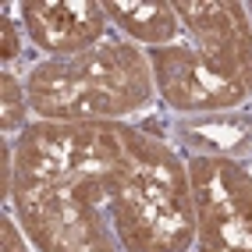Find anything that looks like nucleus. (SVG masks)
<instances>
[{
  "label": "nucleus",
  "mask_w": 252,
  "mask_h": 252,
  "mask_svg": "<svg viewBox=\"0 0 252 252\" xmlns=\"http://www.w3.org/2000/svg\"><path fill=\"white\" fill-rule=\"evenodd\" d=\"M181 18L174 46L146 50L157 96L174 117L227 114L252 103V18L238 0H171Z\"/></svg>",
  "instance_id": "nucleus-1"
},
{
  "label": "nucleus",
  "mask_w": 252,
  "mask_h": 252,
  "mask_svg": "<svg viewBox=\"0 0 252 252\" xmlns=\"http://www.w3.org/2000/svg\"><path fill=\"white\" fill-rule=\"evenodd\" d=\"M25 96L36 121L107 125L149 114L157 103L153 64L142 46L107 39L82 54L39 57L25 71Z\"/></svg>",
  "instance_id": "nucleus-2"
},
{
  "label": "nucleus",
  "mask_w": 252,
  "mask_h": 252,
  "mask_svg": "<svg viewBox=\"0 0 252 252\" xmlns=\"http://www.w3.org/2000/svg\"><path fill=\"white\" fill-rule=\"evenodd\" d=\"M195 206V252H252V167L185 157Z\"/></svg>",
  "instance_id": "nucleus-3"
},
{
  "label": "nucleus",
  "mask_w": 252,
  "mask_h": 252,
  "mask_svg": "<svg viewBox=\"0 0 252 252\" xmlns=\"http://www.w3.org/2000/svg\"><path fill=\"white\" fill-rule=\"evenodd\" d=\"M18 14L32 46L43 50L46 57L82 54L114 39V25L103 4L96 0H29V4H18Z\"/></svg>",
  "instance_id": "nucleus-4"
},
{
  "label": "nucleus",
  "mask_w": 252,
  "mask_h": 252,
  "mask_svg": "<svg viewBox=\"0 0 252 252\" xmlns=\"http://www.w3.org/2000/svg\"><path fill=\"white\" fill-rule=\"evenodd\" d=\"M160 135L181 157H224V160H252V110L227 114H199L174 117L163 125Z\"/></svg>",
  "instance_id": "nucleus-5"
},
{
  "label": "nucleus",
  "mask_w": 252,
  "mask_h": 252,
  "mask_svg": "<svg viewBox=\"0 0 252 252\" xmlns=\"http://www.w3.org/2000/svg\"><path fill=\"white\" fill-rule=\"evenodd\" d=\"M103 11L110 25L142 50L174 46L181 39V18L171 0H107Z\"/></svg>",
  "instance_id": "nucleus-6"
},
{
  "label": "nucleus",
  "mask_w": 252,
  "mask_h": 252,
  "mask_svg": "<svg viewBox=\"0 0 252 252\" xmlns=\"http://www.w3.org/2000/svg\"><path fill=\"white\" fill-rule=\"evenodd\" d=\"M0 103H4V114H0V131L4 139H18L22 131L32 125L29 121V96H25V78H18L14 71L0 75Z\"/></svg>",
  "instance_id": "nucleus-7"
},
{
  "label": "nucleus",
  "mask_w": 252,
  "mask_h": 252,
  "mask_svg": "<svg viewBox=\"0 0 252 252\" xmlns=\"http://www.w3.org/2000/svg\"><path fill=\"white\" fill-rule=\"evenodd\" d=\"M0 39H4V46H0V61H4V71H11V64L25 54V36L18 32V25L11 22V7L4 11V18H0Z\"/></svg>",
  "instance_id": "nucleus-8"
},
{
  "label": "nucleus",
  "mask_w": 252,
  "mask_h": 252,
  "mask_svg": "<svg viewBox=\"0 0 252 252\" xmlns=\"http://www.w3.org/2000/svg\"><path fill=\"white\" fill-rule=\"evenodd\" d=\"M0 238H4V252H36V245L29 242V234L22 231L18 217L11 213V206L4 210V220H0Z\"/></svg>",
  "instance_id": "nucleus-9"
},
{
  "label": "nucleus",
  "mask_w": 252,
  "mask_h": 252,
  "mask_svg": "<svg viewBox=\"0 0 252 252\" xmlns=\"http://www.w3.org/2000/svg\"><path fill=\"white\" fill-rule=\"evenodd\" d=\"M245 7H249V18H252V4H245Z\"/></svg>",
  "instance_id": "nucleus-10"
}]
</instances>
